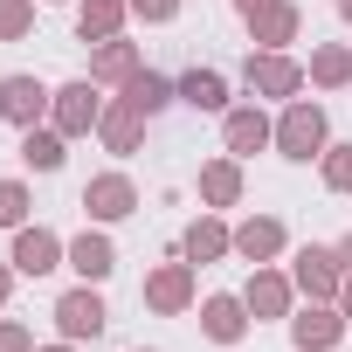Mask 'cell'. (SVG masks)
Wrapping results in <instances>:
<instances>
[{
	"label": "cell",
	"instance_id": "obj_30",
	"mask_svg": "<svg viewBox=\"0 0 352 352\" xmlns=\"http://www.w3.org/2000/svg\"><path fill=\"white\" fill-rule=\"evenodd\" d=\"M131 14H138V21H173V14H180V0H131Z\"/></svg>",
	"mask_w": 352,
	"mask_h": 352
},
{
	"label": "cell",
	"instance_id": "obj_5",
	"mask_svg": "<svg viewBox=\"0 0 352 352\" xmlns=\"http://www.w3.org/2000/svg\"><path fill=\"white\" fill-rule=\"evenodd\" d=\"M56 324H63V338H104V324H111V311H104V297H97V283H76V290H63L56 297Z\"/></svg>",
	"mask_w": 352,
	"mask_h": 352
},
{
	"label": "cell",
	"instance_id": "obj_24",
	"mask_svg": "<svg viewBox=\"0 0 352 352\" xmlns=\"http://www.w3.org/2000/svg\"><path fill=\"white\" fill-rule=\"evenodd\" d=\"M180 104L187 111H228V76L221 69H187L180 76Z\"/></svg>",
	"mask_w": 352,
	"mask_h": 352
},
{
	"label": "cell",
	"instance_id": "obj_27",
	"mask_svg": "<svg viewBox=\"0 0 352 352\" xmlns=\"http://www.w3.org/2000/svg\"><path fill=\"white\" fill-rule=\"evenodd\" d=\"M35 28V0H0V42H21Z\"/></svg>",
	"mask_w": 352,
	"mask_h": 352
},
{
	"label": "cell",
	"instance_id": "obj_1",
	"mask_svg": "<svg viewBox=\"0 0 352 352\" xmlns=\"http://www.w3.org/2000/svg\"><path fill=\"white\" fill-rule=\"evenodd\" d=\"M324 145H331L324 104L290 97V104H283V118H276V152H283V159H297V166H311V159H324Z\"/></svg>",
	"mask_w": 352,
	"mask_h": 352
},
{
	"label": "cell",
	"instance_id": "obj_15",
	"mask_svg": "<svg viewBox=\"0 0 352 352\" xmlns=\"http://www.w3.org/2000/svg\"><path fill=\"white\" fill-rule=\"evenodd\" d=\"M97 138H104V152H138V138H145V111H131L124 97L118 104H104V118H97Z\"/></svg>",
	"mask_w": 352,
	"mask_h": 352
},
{
	"label": "cell",
	"instance_id": "obj_8",
	"mask_svg": "<svg viewBox=\"0 0 352 352\" xmlns=\"http://www.w3.org/2000/svg\"><path fill=\"white\" fill-rule=\"evenodd\" d=\"M145 304H152L159 318L194 311V263H159V270L145 276Z\"/></svg>",
	"mask_w": 352,
	"mask_h": 352
},
{
	"label": "cell",
	"instance_id": "obj_13",
	"mask_svg": "<svg viewBox=\"0 0 352 352\" xmlns=\"http://www.w3.org/2000/svg\"><path fill=\"white\" fill-rule=\"evenodd\" d=\"M138 69H145V56H138V42H124V35H111V42L90 49V83H118V90H124Z\"/></svg>",
	"mask_w": 352,
	"mask_h": 352
},
{
	"label": "cell",
	"instance_id": "obj_37",
	"mask_svg": "<svg viewBox=\"0 0 352 352\" xmlns=\"http://www.w3.org/2000/svg\"><path fill=\"white\" fill-rule=\"evenodd\" d=\"M138 352H145V345H138Z\"/></svg>",
	"mask_w": 352,
	"mask_h": 352
},
{
	"label": "cell",
	"instance_id": "obj_22",
	"mask_svg": "<svg viewBox=\"0 0 352 352\" xmlns=\"http://www.w3.org/2000/svg\"><path fill=\"white\" fill-rule=\"evenodd\" d=\"M124 104H131V111H145V118H159L166 104H180V76H159V69H138V76L124 83Z\"/></svg>",
	"mask_w": 352,
	"mask_h": 352
},
{
	"label": "cell",
	"instance_id": "obj_20",
	"mask_svg": "<svg viewBox=\"0 0 352 352\" xmlns=\"http://www.w3.org/2000/svg\"><path fill=\"white\" fill-rule=\"evenodd\" d=\"M249 35H256V49H290V42L304 35V8H297V0H276L270 14L249 21Z\"/></svg>",
	"mask_w": 352,
	"mask_h": 352
},
{
	"label": "cell",
	"instance_id": "obj_2",
	"mask_svg": "<svg viewBox=\"0 0 352 352\" xmlns=\"http://www.w3.org/2000/svg\"><path fill=\"white\" fill-rule=\"evenodd\" d=\"M242 83H249V97H297L304 90V63H290L283 49H249V63H242Z\"/></svg>",
	"mask_w": 352,
	"mask_h": 352
},
{
	"label": "cell",
	"instance_id": "obj_12",
	"mask_svg": "<svg viewBox=\"0 0 352 352\" xmlns=\"http://www.w3.org/2000/svg\"><path fill=\"white\" fill-rule=\"evenodd\" d=\"M290 297H297V283H290L283 270H270V263H256V276H249V290H242V304H249V318H290Z\"/></svg>",
	"mask_w": 352,
	"mask_h": 352
},
{
	"label": "cell",
	"instance_id": "obj_33",
	"mask_svg": "<svg viewBox=\"0 0 352 352\" xmlns=\"http://www.w3.org/2000/svg\"><path fill=\"white\" fill-rule=\"evenodd\" d=\"M331 249H338V263H345V270H352V235H338V242H331Z\"/></svg>",
	"mask_w": 352,
	"mask_h": 352
},
{
	"label": "cell",
	"instance_id": "obj_4",
	"mask_svg": "<svg viewBox=\"0 0 352 352\" xmlns=\"http://www.w3.org/2000/svg\"><path fill=\"white\" fill-rule=\"evenodd\" d=\"M97 118H104V97H97V83L83 76V83H63L56 90V104H49V124L63 131V138H90L97 131Z\"/></svg>",
	"mask_w": 352,
	"mask_h": 352
},
{
	"label": "cell",
	"instance_id": "obj_28",
	"mask_svg": "<svg viewBox=\"0 0 352 352\" xmlns=\"http://www.w3.org/2000/svg\"><path fill=\"white\" fill-rule=\"evenodd\" d=\"M0 228H28V187L0 180Z\"/></svg>",
	"mask_w": 352,
	"mask_h": 352
},
{
	"label": "cell",
	"instance_id": "obj_18",
	"mask_svg": "<svg viewBox=\"0 0 352 352\" xmlns=\"http://www.w3.org/2000/svg\"><path fill=\"white\" fill-rule=\"evenodd\" d=\"M201 331H208L214 345H242V331H249V304L228 297V290L208 297V304H201Z\"/></svg>",
	"mask_w": 352,
	"mask_h": 352
},
{
	"label": "cell",
	"instance_id": "obj_16",
	"mask_svg": "<svg viewBox=\"0 0 352 352\" xmlns=\"http://www.w3.org/2000/svg\"><path fill=\"white\" fill-rule=\"evenodd\" d=\"M180 256H187V263H221V256H235V228L214 221V214H201V221L180 235Z\"/></svg>",
	"mask_w": 352,
	"mask_h": 352
},
{
	"label": "cell",
	"instance_id": "obj_32",
	"mask_svg": "<svg viewBox=\"0 0 352 352\" xmlns=\"http://www.w3.org/2000/svg\"><path fill=\"white\" fill-rule=\"evenodd\" d=\"M338 311H345V324H352V270H345V283H338Z\"/></svg>",
	"mask_w": 352,
	"mask_h": 352
},
{
	"label": "cell",
	"instance_id": "obj_31",
	"mask_svg": "<svg viewBox=\"0 0 352 352\" xmlns=\"http://www.w3.org/2000/svg\"><path fill=\"white\" fill-rule=\"evenodd\" d=\"M270 8H276V0H235V14H242V21H256V14H270Z\"/></svg>",
	"mask_w": 352,
	"mask_h": 352
},
{
	"label": "cell",
	"instance_id": "obj_7",
	"mask_svg": "<svg viewBox=\"0 0 352 352\" xmlns=\"http://www.w3.org/2000/svg\"><path fill=\"white\" fill-rule=\"evenodd\" d=\"M283 324H290L297 352H331V345L345 338V311H338V304H304V311H290Z\"/></svg>",
	"mask_w": 352,
	"mask_h": 352
},
{
	"label": "cell",
	"instance_id": "obj_9",
	"mask_svg": "<svg viewBox=\"0 0 352 352\" xmlns=\"http://www.w3.org/2000/svg\"><path fill=\"white\" fill-rule=\"evenodd\" d=\"M49 104H56V90L42 83V76H8V83H0V118H8V124H42L49 118Z\"/></svg>",
	"mask_w": 352,
	"mask_h": 352
},
{
	"label": "cell",
	"instance_id": "obj_10",
	"mask_svg": "<svg viewBox=\"0 0 352 352\" xmlns=\"http://www.w3.org/2000/svg\"><path fill=\"white\" fill-rule=\"evenodd\" d=\"M83 214L90 221H124V214H138V187L124 180V173H97V180L83 187Z\"/></svg>",
	"mask_w": 352,
	"mask_h": 352
},
{
	"label": "cell",
	"instance_id": "obj_11",
	"mask_svg": "<svg viewBox=\"0 0 352 352\" xmlns=\"http://www.w3.org/2000/svg\"><path fill=\"white\" fill-rule=\"evenodd\" d=\"M221 145H228L235 159H249V152L276 145V124L263 118V104H242V111H221Z\"/></svg>",
	"mask_w": 352,
	"mask_h": 352
},
{
	"label": "cell",
	"instance_id": "obj_14",
	"mask_svg": "<svg viewBox=\"0 0 352 352\" xmlns=\"http://www.w3.org/2000/svg\"><path fill=\"white\" fill-rule=\"evenodd\" d=\"M283 249H290V235H283L276 214H249V221L235 228V256H242V263H276Z\"/></svg>",
	"mask_w": 352,
	"mask_h": 352
},
{
	"label": "cell",
	"instance_id": "obj_19",
	"mask_svg": "<svg viewBox=\"0 0 352 352\" xmlns=\"http://www.w3.org/2000/svg\"><path fill=\"white\" fill-rule=\"evenodd\" d=\"M131 21V0H76V35L83 42H111Z\"/></svg>",
	"mask_w": 352,
	"mask_h": 352
},
{
	"label": "cell",
	"instance_id": "obj_6",
	"mask_svg": "<svg viewBox=\"0 0 352 352\" xmlns=\"http://www.w3.org/2000/svg\"><path fill=\"white\" fill-rule=\"evenodd\" d=\"M21 276H49V270H63L69 263V242L56 235V228H14V256H8Z\"/></svg>",
	"mask_w": 352,
	"mask_h": 352
},
{
	"label": "cell",
	"instance_id": "obj_21",
	"mask_svg": "<svg viewBox=\"0 0 352 352\" xmlns=\"http://www.w3.org/2000/svg\"><path fill=\"white\" fill-rule=\"evenodd\" d=\"M63 159H69V138L56 124H28L21 131V166L28 173H63Z\"/></svg>",
	"mask_w": 352,
	"mask_h": 352
},
{
	"label": "cell",
	"instance_id": "obj_23",
	"mask_svg": "<svg viewBox=\"0 0 352 352\" xmlns=\"http://www.w3.org/2000/svg\"><path fill=\"white\" fill-rule=\"evenodd\" d=\"M201 201H208V208H235V201H242V159H235V152L201 166Z\"/></svg>",
	"mask_w": 352,
	"mask_h": 352
},
{
	"label": "cell",
	"instance_id": "obj_34",
	"mask_svg": "<svg viewBox=\"0 0 352 352\" xmlns=\"http://www.w3.org/2000/svg\"><path fill=\"white\" fill-rule=\"evenodd\" d=\"M8 290H14V270H8V263H0V304H8Z\"/></svg>",
	"mask_w": 352,
	"mask_h": 352
},
{
	"label": "cell",
	"instance_id": "obj_26",
	"mask_svg": "<svg viewBox=\"0 0 352 352\" xmlns=\"http://www.w3.org/2000/svg\"><path fill=\"white\" fill-rule=\"evenodd\" d=\"M318 166H324V187L331 194H352V145H324Z\"/></svg>",
	"mask_w": 352,
	"mask_h": 352
},
{
	"label": "cell",
	"instance_id": "obj_36",
	"mask_svg": "<svg viewBox=\"0 0 352 352\" xmlns=\"http://www.w3.org/2000/svg\"><path fill=\"white\" fill-rule=\"evenodd\" d=\"M338 14H345V21H352V0H338Z\"/></svg>",
	"mask_w": 352,
	"mask_h": 352
},
{
	"label": "cell",
	"instance_id": "obj_25",
	"mask_svg": "<svg viewBox=\"0 0 352 352\" xmlns=\"http://www.w3.org/2000/svg\"><path fill=\"white\" fill-rule=\"evenodd\" d=\"M304 76H311L318 90H345V83H352V49H345V42H318Z\"/></svg>",
	"mask_w": 352,
	"mask_h": 352
},
{
	"label": "cell",
	"instance_id": "obj_3",
	"mask_svg": "<svg viewBox=\"0 0 352 352\" xmlns=\"http://www.w3.org/2000/svg\"><path fill=\"white\" fill-rule=\"evenodd\" d=\"M290 283H297L311 304H338V283H345V263H338V249H318V242H304V249L290 256Z\"/></svg>",
	"mask_w": 352,
	"mask_h": 352
},
{
	"label": "cell",
	"instance_id": "obj_29",
	"mask_svg": "<svg viewBox=\"0 0 352 352\" xmlns=\"http://www.w3.org/2000/svg\"><path fill=\"white\" fill-rule=\"evenodd\" d=\"M0 352H35V331L21 318H0Z\"/></svg>",
	"mask_w": 352,
	"mask_h": 352
},
{
	"label": "cell",
	"instance_id": "obj_17",
	"mask_svg": "<svg viewBox=\"0 0 352 352\" xmlns=\"http://www.w3.org/2000/svg\"><path fill=\"white\" fill-rule=\"evenodd\" d=\"M69 270H76L83 283H104V276L118 270V249H111V235H104V228H83V235L69 242Z\"/></svg>",
	"mask_w": 352,
	"mask_h": 352
},
{
	"label": "cell",
	"instance_id": "obj_35",
	"mask_svg": "<svg viewBox=\"0 0 352 352\" xmlns=\"http://www.w3.org/2000/svg\"><path fill=\"white\" fill-rule=\"evenodd\" d=\"M35 352H76V338H63V345H35Z\"/></svg>",
	"mask_w": 352,
	"mask_h": 352
}]
</instances>
